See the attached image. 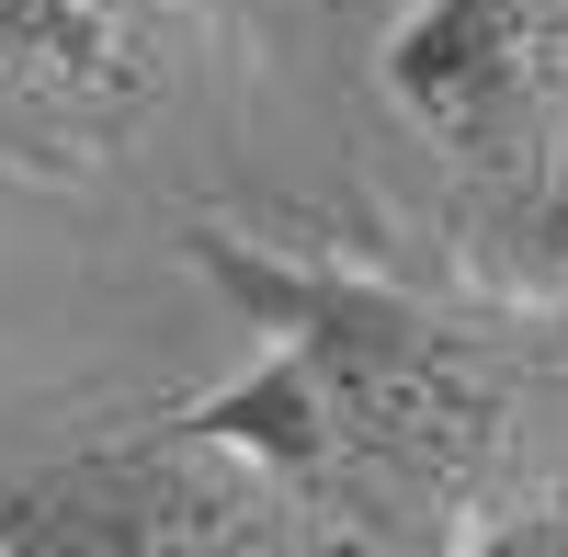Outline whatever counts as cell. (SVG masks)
Returning a JSON list of instances; mask_svg holds the SVG:
<instances>
[{"label":"cell","instance_id":"1","mask_svg":"<svg viewBox=\"0 0 568 557\" xmlns=\"http://www.w3.org/2000/svg\"><path fill=\"white\" fill-rule=\"evenodd\" d=\"M194 273L251 307V376L171 409V444L251 467L329 513H466L511 433V364L489 331L398 296L387 273L194 227Z\"/></svg>","mask_w":568,"mask_h":557},{"label":"cell","instance_id":"2","mask_svg":"<svg viewBox=\"0 0 568 557\" xmlns=\"http://www.w3.org/2000/svg\"><path fill=\"white\" fill-rule=\"evenodd\" d=\"M375 91L489 205L511 262L568 285V0H409L375 34Z\"/></svg>","mask_w":568,"mask_h":557},{"label":"cell","instance_id":"3","mask_svg":"<svg viewBox=\"0 0 568 557\" xmlns=\"http://www.w3.org/2000/svg\"><path fill=\"white\" fill-rule=\"evenodd\" d=\"M194 69L182 0H0V91L45 114H149Z\"/></svg>","mask_w":568,"mask_h":557}]
</instances>
